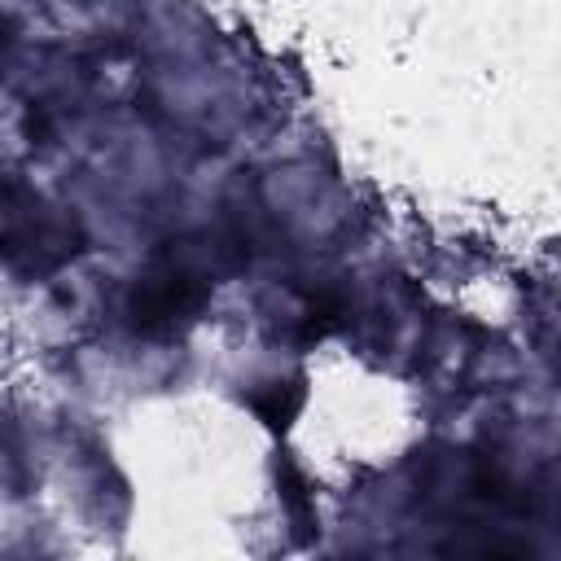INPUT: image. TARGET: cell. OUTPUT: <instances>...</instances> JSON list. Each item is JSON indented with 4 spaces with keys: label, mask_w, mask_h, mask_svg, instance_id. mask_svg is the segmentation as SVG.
<instances>
[{
    "label": "cell",
    "mask_w": 561,
    "mask_h": 561,
    "mask_svg": "<svg viewBox=\"0 0 561 561\" xmlns=\"http://www.w3.org/2000/svg\"><path fill=\"white\" fill-rule=\"evenodd\" d=\"M210 298V263L193 241H167V250L136 276L127 294V316L136 333H171L202 311Z\"/></svg>",
    "instance_id": "cell-1"
},
{
    "label": "cell",
    "mask_w": 561,
    "mask_h": 561,
    "mask_svg": "<svg viewBox=\"0 0 561 561\" xmlns=\"http://www.w3.org/2000/svg\"><path fill=\"white\" fill-rule=\"evenodd\" d=\"M4 250H9L13 267H22V259H31L35 272H53L83 250V237H79L75 219L44 210L35 197H26L18 184H9V193H4Z\"/></svg>",
    "instance_id": "cell-2"
}]
</instances>
